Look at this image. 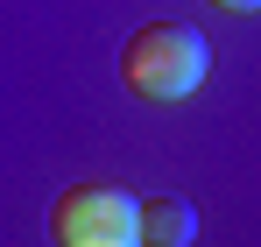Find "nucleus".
<instances>
[{
	"mask_svg": "<svg viewBox=\"0 0 261 247\" xmlns=\"http://www.w3.org/2000/svg\"><path fill=\"white\" fill-rule=\"evenodd\" d=\"M49 226L57 247H141V198L120 184H71Z\"/></svg>",
	"mask_w": 261,
	"mask_h": 247,
	"instance_id": "obj_2",
	"label": "nucleus"
},
{
	"mask_svg": "<svg viewBox=\"0 0 261 247\" xmlns=\"http://www.w3.org/2000/svg\"><path fill=\"white\" fill-rule=\"evenodd\" d=\"M191 233H198L191 198H148L141 205V247H191Z\"/></svg>",
	"mask_w": 261,
	"mask_h": 247,
	"instance_id": "obj_3",
	"label": "nucleus"
},
{
	"mask_svg": "<svg viewBox=\"0 0 261 247\" xmlns=\"http://www.w3.org/2000/svg\"><path fill=\"white\" fill-rule=\"evenodd\" d=\"M120 78H127L134 99H191L212 78V42L191 21H148L120 50Z\"/></svg>",
	"mask_w": 261,
	"mask_h": 247,
	"instance_id": "obj_1",
	"label": "nucleus"
},
{
	"mask_svg": "<svg viewBox=\"0 0 261 247\" xmlns=\"http://www.w3.org/2000/svg\"><path fill=\"white\" fill-rule=\"evenodd\" d=\"M219 7H226V14H254L261 0H219Z\"/></svg>",
	"mask_w": 261,
	"mask_h": 247,
	"instance_id": "obj_4",
	"label": "nucleus"
}]
</instances>
